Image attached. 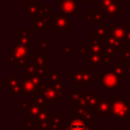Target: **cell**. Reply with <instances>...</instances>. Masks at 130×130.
<instances>
[{
	"mask_svg": "<svg viewBox=\"0 0 130 130\" xmlns=\"http://www.w3.org/2000/svg\"><path fill=\"white\" fill-rule=\"evenodd\" d=\"M69 78L77 87L88 88L94 83V72L90 71V68L73 67L69 72Z\"/></svg>",
	"mask_w": 130,
	"mask_h": 130,
	"instance_id": "obj_1",
	"label": "cell"
},
{
	"mask_svg": "<svg viewBox=\"0 0 130 130\" xmlns=\"http://www.w3.org/2000/svg\"><path fill=\"white\" fill-rule=\"evenodd\" d=\"M110 116L115 120H126L130 116V109L121 95H115L112 99Z\"/></svg>",
	"mask_w": 130,
	"mask_h": 130,
	"instance_id": "obj_2",
	"label": "cell"
},
{
	"mask_svg": "<svg viewBox=\"0 0 130 130\" xmlns=\"http://www.w3.org/2000/svg\"><path fill=\"white\" fill-rule=\"evenodd\" d=\"M100 79H101V87L103 88L109 89L110 92H113L114 88L120 85L123 81L119 79L113 72V67H110L107 71H102Z\"/></svg>",
	"mask_w": 130,
	"mask_h": 130,
	"instance_id": "obj_3",
	"label": "cell"
},
{
	"mask_svg": "<svg viewBox=\"0 0 130 130\" xmlns=\"http://www.w3.org/2000/svg\"><path fill=\"white\" fill-rule=\"evenodd\" d=\"M12 46H13V49H12L13 54L16 59V63H15L16 68H21L22 66L26 67L29 64V60H28L29 47L20 45L16 42L12 44Z\"/></svg>",
	"mask_w": 130,
	"mask_h": 130,
	"instance_id": "obj_4",
	"label": "cell"
},
{
	"mask_svg": "<svg viewBox=\"0 0 130 130\" xmlns=\"http://www.w3.org/2000/svg\"><path fill=\"white\" fill-rule=\"evenodd\" d=\"M60 130H94V122H87L81 119L73 118Z\"/></svg>",
	"mask_w": 130,
	"mask_h": 130,
	"instance_id": "obj_5",
	"label": "cell"
},
{
	"mask_svg": "<svg viewBox=\"0 0 130 130\" xmlns=\"http://www.w3.org/2000/svg\"><path fill=\"white\" fill-rule=\"evenodd\" d=\"M50 23H54V19L50 16L36 15L32 19V30L33 31H48Z\"/></svg>",
	"mask_w": 130,
	"mask_h": 130,
	"instance_id": "obj_6",
	"label": "cell"
},
{
	"mask_svg": "<svg viewBox=\"0 0 130 130\" xmlns=\"http://www.w3.org/2000/svg\"><path fill=\"white\" fill-rule=\"evenodd\" d=\"M81 93V96L86 100L87 103V108L93 112H95L96 109H97L99 103H101L102 96L98 94L96 91H89V92H80Z\"/></svg>",
	"mask_w": 130,
	"mask_h": 130,
	"instance_id": "obj_7",
	"label": "cell"
},
{
	"mask_svg": "<svg viewBox=\"0 0 130 130\" xmlns=\"http://www.w3.org/2000/svg\"><path fill=\"white\" fill-rule=\"evenodd\" d=\"M54 19V27L53 30H61V31H69L70 25H69V15L65 13L61 14H54L52 15Z\"/></svg>",
	"mask_w": 130,
	"mask_h": 130,
	"instance_id": "obj_8",
	"label": "cell"
},
{
	"mask_svg": "<svg viewBox=\"0 0 130 130\" xmlns=\"http://www.w3.org/2000/svg\"><path fill=\"white\" fill-rule=\"evenodd\" d=\"M16 43L31 48L33 46L32 31L29 30L28 27H21L20 35L16 36Z\"/></svg>",
	"mask_w": 130,
	"mask_h": 130,
	"instance_id": "obj_9",
	"label": "cell"
},
{
	"mask_svg": "<svg viewBox=\"0 0 130 130\" xmlns=\"http://www.w3.org/2000/svg\"><path fill=\"white\" fill-rule=\"evenodd\" d=\"M122 3L118 2L116 4H112L106 6L103 9V12L104 13V15L107 19L110 20H117L119 15L122 14Z\"/></svg>",
	"mask_w": 130,
	"mask_h": 130,
	"instance_id": "obj_10",
	"label": "cell"
},
{
	"mask_svg": "<svg viewBox=\"0 0 130 130\" xmlns=\"http://www.w3.org/2000/svg\"><path fill=\"white\" fill-rule=\"evenodd\" d=\"M73 118L81 119L87 122H94V112L88 108L81 106H77L72 109Z\"/></svg>",
	"mask_w": 130,
	"mask_h": 130,
	"instance_id": "obj_11",
	"label": "cell"
},
{
	"mask_svg": "<svg viewBox=\"0 0 130 130\" xmlns=\"http://www.w3.org/2000/svg\"><path fill=\"white\" fill-rule=\"evenodd\" d=\"M106 21V17L104 15V13L102 11H91L87 10L85 11V23H94V22H103Z\"/></svg>",
	"mask_w": 130,
	"mask_h": 130,
	"instance_id": "obj_12",
	"label": "cell"
},
{
	"mask_svg": "<svg viewBox=\"0 0 130 130\" xmlns=\"http://www.w3.org/2000/svg\"><path fill=\"white\" fill-rule=\"evenodd\" d=\"M126 24L124 23H117L114 22L112 27H110V33L115 38L122 40L126 43Z\"/></svg>",
	"mask_w": 130,
	"mask_h": 130,
	"instance_id": "obj_13",
	"label": "cell"
},
{
	"mask_svg": "<svg viewBox=\"0 0 130 130\" xmlns=\"http://www.w3.org/2000/svg\"><path fill=\"white\" fill-rule=\"evenodd\" d=\"M41 93L47 98L50 103H52L53 104H55L57 103V101H60L59 95H58L57 92H56L55 88L54 87V86L51 84H45L41 89H40Z\"/></svg>",
	"mask_w": 130,
	"mask_h": 130,
	"instance_id": "obj_14",
	"label": "cell"
},
{
	"mask_svg": "<svg viewBox=\"0 0 130 130\" xmlns=\"http://www.w3.org/2000/svg\"><path fill=\"white\" fill-rule=\"evenodd\" d=\"M65 125V117L61 112H51L50 115V129L60 130Z\"/></svg>",
	"mask_w": 130,
	"mask_h": 130,
	"instance_id": "obj_15",
	"label": "cell"
},
{
	"mask_svg": "<svg viewBox=\"0 0 130 130\" xmlns=\"http://www.w3.org/2000/svg\"><path fill=\"white\" fill-rule=\"evenodd\" d=\"M89 54H103V50L105 48L104 39H99V38H90L89 39Z\"/></svg>",
	"mask_w": 130,
	"mask_h": 130,
	"instance_id": "obj_16",
	"label": "cell"
},
{
	"mask_svg": "<svg viewBox=\"0 0 130 130\" xmlns=\"http://www.w3.org/2000/svg\"><path fill=\"white\" fill-rule=\"evenodd\" d=\"M61 13L67 15H75L78 11L77 0H61Z\"/></svg>",
	"mask_w": 130,
	"mask_h": 130,
	"instance_id": "obj_17",
	"label": "cell"
},
{
	"mask_svg": "<svg viewBox=\"0 0 130 130\" xmlns=\"http://www.w3.org/2000/svg\"><path fill=\"white\" fill-rule=\"evenodd\" d=\"M103 54H91L85 57V62L89 65V68H101L103 63Z\"/></svg>",
	"mask_w": 130,
	"mask_h": 130,
	"instance_id": "obj_18",
	"label": "cell"
},
{
	"mask_svg": "<svg viewBox=\"0 0 130 130\" xmlns=\"http://www.w3.org/2000/svg\"><path fill=\"white\" fill-rule=\"evenodd\" d=\"M110 27H106L105 22L97 23V26L93 28V33H94V38H99V39H105L108 34L110 33Z\"/></svg>",
	"mask_w": 130,
	"mask_h": 130,
	"instance_id": "obj_19",
	"label": "cell"
},
{
	"mask_svg": "<svg viewBox=\"0 0 130 130\" xmlns=\"http://www.w3.org/2000/svg\"><path fill=\"white\" fill-rule=\"evenodd\" d=\"M42 7L40 2H32L30 4L24 5V14L27 15L28 18L32 20L36 15L38 14L40 8Z\"/></svg>",
	"mask_w": 130,
	"mask_h": 130,
	"instance_id": "obj_20",
	"label": "cell"
},
{
	"mask_svg": "<svg viewBox=\"0 0 130 130\" xmlns=\"http://www.w3.org/2000/svg\"><path fill=\"white\" fill-rule=\"evenodd\" d=\"M112 100H102L95 112L97 116H109L111 112Z\"/></svg>",
	"mask_w": 130,
	"mask_h": 130,
	"instance_id": "obj_21",
	"label": "cell"
},
{
	"mask_svg": "<svg viewBox=\"0 0 130 130\" xmlns=\"http://www.w3.org/2000/svg\"><path fill=\"white\" fill-rule=\"evenodd\" d=\"M105 45H108V46H112L117 48L119 51H122L123 48L126 47V44L125 42H123L122 40L119 39V38H115L114 36H112L110 33H109L108 36L106 37V38L104 39Z\"/></svg>",
	"mask_w": 130,
	"mask_h": 130,
	"instance_id": "obj_22",
	"label": "cell"
},
{
	"mask_svg": "<svg viewBox=\"0 0 130 130\" xmlns=\"http://www.w3.org/2000/svg\"><path fill=\"white\" fill-rule=\"evenodd\" d=\"M129 63H113V72L115 75L121 80H125L127 78V72L126 69Z\"/></svg>",
	"mask_w": 130,
	"mask_h": 130,
	"instance_id": "obj_23",
	"label": "cell"
},
{
	"mask_svg": "<svg viewBox=\"0 0 130 130\" xmlns=\"http://www.w3.org/2000/svg\"><path fill=\"white\" fill-rule=\"evenodd\" d=\"M45 106H42V105H38V104H33L31 103L30 107L24 112L25 117H28L29 119H37L39 116V114L41 113V111L44 110Z\"/></svg>",
	"mask_w": 130,
	"mask_h": 130,
	"instance_id": "obj_24",
	"label": "cell"
},
{
	"mask_svg": "<svg viewBox=\"0 0 130 130\" xmlns=\"http://www.w3.org/2000/svg\"><path fill=\"white\" fill-rule=\"evenodd\" d=\"M32 63L35 65H45L49 64V57L47 54H45L43 51H37V53L32 56Z\"/></svg>",
	"mask_w": 130,
	"mask_h": 130,
	"instance_id": "obj_25",
	"label": "cell"
},
{
	"mask_svg": "<svg viewBox=\"0 0 130 130\" xmlns=\"http://www.w3.org/2000/svg\"><path fill=\"white\" fill-rule=\"evenodd\" d=\"M22 84L25 94H31V95H33L38 91V88L33 84V82L30 80V78H23V79L22 80Z\"/></svg>",
	"mask_w": 130,
	"mask_h": 130,
	"instance_id": "obj_26",
	"label": "cell"
},
{
	"mask_svg": "<svg viewBox=\"0 0 130 130\" xmlns=\"http://www.w3.org/2000/svg\"><path fill=\"white\" fill-rule=\"evenodd\" d=\"M32 103L33 104L42 105V106H48L50 102L47 100V98L41 93L40 90H38L32 95Z\"/></svg>",
	"mask_w": 130,
	"mask_h": 130,
	"instance_id": "obj_27",
	"label": "cell"
},
{
	"mask_svg": "<svg viewBox=\"0 0 130 130\" xmlns=\"http://www.w3.org/2000/svg\"><path fill=\"white\" fill-rule=\"evenodd\" d=\"M7 94L9 96H22L25 95V93H24L23 87H22V81L20 82L17 85L13 86L12 87L7 88Z\"/></svg>",
	"mask_w": 130,
	"mask_h": 130,
	"instance_id": "obj_28",
	"label": "cell"
},
{
	"mask_svg": "<svg viewBox=\"0 0 130 130\" xmlns=\"http://www.w3.org/2000/svg\"><path fill=\"white\" fill-rule=\"evenodd\" d=\"M22 81L20 75H9L7 78L4 80V87L5 88H9L13 86L17 85Z\"/></svg>",
	"mask_w": 130,
	"mask_h": 130,
	"instance_id": "obj_29",
	"label": "cell"
},
{
	"mask_svg": "<svg viewBox=\"0 0 130 130\" xmlns=\"http://www.w3.org/2000/svg\"><path fill=\"white\" fill-rule=\"evenodd\" d=\"M81 99V93L78 92V88L74 87L69 92V103L70 104H78Z\"/></svg>",
	"mask_w": 130,
	"mask_h": 130,
	"instance_id": "obj_30",
	"label": "cell"
},
{
	"mask_svg": "<svg viewBox=\"0 0 130 130\" xmlns=\"http://www.w3.org/2000/svg\"><path fill=\"white\" fill-rule=\"evenodd\" d=\"M30 80L33 82L36 87L38 88V90H40L45 85V77L41 76V75H38V73H35L34 75L30 77Z\"/></svg>",
	"mask_w": 130,
	"mask_h": 130,
	"instance_id": "obj_31",
	"label": "cell"
},
{
	"mask_svg": "<svg viewBox=\"0 0 130 130\" xmlns=\"http://www.w3.org/2000/svg\"><path fill=\"white\" fill-rule=\"evenodd\" d=\"M52 85V84H51ZM54 87L55 88L56 92H57L58 95H59L60 101L65 100V95H64V91H65V80L61 79L60 82L55 84H53Z\"/></svg>",
	"mask_w": 130,
	"mask_h": 130,
	"instance_id": "obj_32",
	"label": "cell"
},
{
	"mask_svg": "<svg viewBox=\"0 0 130 130\" xmlns=\"http://www.w3.org/2000/svg\"><path fill=\"white\" fill-rule=\"evenodd\" d=\"M61 78V71H50L48 74V84H55L60 82Z\"/></svg>",
	"mask_w": 130,
	"mask_h": 130,
	"instance_id": "obj_33",
	"label": "cell"
},
{
	"mask_svg": "<svg viewBox=\"0 0 130 130\" xmlns=\"http://www.w3.org/2000/svg\"><path fill=\"white\" fill-rule=\"evenodd\" d=\"M73 45L74 44L73 43H65V45L61 47V55H70V56H72L73 55Z\"/></svg>",
	"mask_w": 130,
	"mask_h": 130,
	"instance_id": "obj_34",
	"label": "cell"
},
{
	"mask_svg": "<svg viewBox=\"0 0 130 130\" xmlns=\"http://www.w3.org/2000/svg\"><path fill=\"white\" fill-rule=\"evenodd\" d=\"M35 73H37V65H35L34 63H29L25 67L24 78H30Z\"/></svg>",
	"mask_w": 130,
	"mask_h": 130,
	"instance_id": "obj_35",
	"label": "cell"
},
{
	"mask_svg": "<svg viewBox=\"0 0 130 130\" xmlns=\"http://www.w3.org/2000/svg\"><path fill=\"white\" fill-rule=\"evenodd\" d=\"M24 124H25V127L27 130H36L39 126L37 119H25L24 120Z\"/></svg>",
	"mask_w": 130,
	"mask_h": 130,
	"instance_id": "obj_36",
	"label": "cell"
},
{
	"mask_svg": "<svg viewBox=\"0 0 130 130\" xmlns=\"http://www.w3.org/2000/svg\"><path fill=\"white\" fill-rule=\"evenodd\" d=\"M37 47L38 49H40V51L46 53L49 51V39L48 38H42L40 39V41L37 44Z\"/></svg>",
	"mask_w": 130,
	"mask_h": 130,
	"instance_id": "obj_37",
	"label": "cell"
},
{
	"mask_svg": "<svg viewBox=\"0 0 130 130\" xmlns=\"http://www.w3.org/2000/svg\"><path fill=\"white\" fill-rule=\"evenodd\" d=\"M49 72H50L49 71V64L38 65V66H37V73L38 75L45 77V76H48Z\"/></svg>",
	"mask_w": 130,
	"mask_h": 130,
	"instance_id": "obj_38",
	"label": "cell"
},
{
	"mask_svg": "<svg viewBox=\"0 0 130 130\" xmlns=\"http://www.w3.org/2000/svg\"><path fill=\"white\" fill-rule=\"evenodd\" d=\"M38 15H43V16L54 15V8L53 6H42L38 12Z\"/></svg>",
	"mask_w": 130,
	"mask_h": 130,
	"instance_id": "obj_39",
	"label": "cell"
},
{
	"mask_svg": "<svg viewBox=\"0 0 130 130\" xmlns=\"http://www.w3.org/2000/svg\"><path fill=\"white\" fill-rule=\"evenodd\" d=\"M119 51L117 48H115V47L105 45V48L103 50V54L108 56H117L119 54Z\"/></svg>",
	"mask_w": 130,
	"mask_h": 130,
	"instance_id": "obj_40",
	"label": "cell"
},
{
	"mask_svg": "<svg viewBox=\"0 0 130 130\" xmlns=\"http://www.w3.org/2000/svg\"><path fill=\"white\" fill-rule=\"evenodd\" d=\"M121 59L126 63H130V46H126L121 51Z\"/></svg>",
	"mask_w": 130,
	"mask_h": 130,
	"instance_id": "obj_41",
	"label": "cell"
},
{
	"mask_svg": "<svg viewBox=\"0 0 130 130\" xmlns=\"http://www.w3.org/2000/svg\"><path fill=\"white\" fill-rule=\"evenodd\" d=\"M118 2H119V0H97V6L103 9L106 6L112 4H116Z\"/></svg>",
	"mask_w": 130,
	"mask_h": 130,
	"instance_id": "obj_42",
	"label": "cell"
},
{
	"mask_svg": "<svg viewBox=\"0 0 130 130\" xmlns=\"http://www.w3.org/2000/svg\"><path fill=\"white\" fill-rule=\"evenodd\" d=\"M76 54L78 56L84 55L85 57L89 55V48L88 46H78L77 47Z\"/></svg>",
	"mask_w": 130,
	"mask_h": 130,
	"instance_id": "obj_43",
	"label": "cell"
},
{
	"mask_svg": "<svg viewBox=\"0 0 130 130\" xmlns=\"http://www.w3.org/2000/svg\"><path fill=\"white\" fill-rule=\"evenodd\" d=\"M30 105H31V103H29L28 100H21V102H20L21 111H22L24 113V112L30 107Z\"/></svg>",
	"mask_w": 130,
	"mask_h": 130,
	"instance_id": "obj_44",
	"label": "cell"
},
{
	"mask_svg": "<svg viewBox=\"0 0 130 130\" xmlns=\"http://www.w3.org/2000/svg\"><path fill=\"white\" fill-rule=\"evenodd\" d=\"M103 63H104V66L108 69L110 68V65L113 63V56H108L104 55L103 57Z\"/></svg>",
	"mask_w": 130,
	"mask_h": 130,
	"instance_id": "obj_45",
	"label": "cell"
},
{
	"mask_svg": "<svg viewBox=\"0 0 130 130\" xmlns=\"http://www.w3.org/2000/svg\"><path fill=\"white\" fill-rule=\"evenodd\" d=\"M8 63L10 64H13L16 63V59H15L14 55L13 54V51H8Z\"/></svg>",
	"mask_w": 130,
	"mask_h": 130,
	"instance_id": "obj_46",
	"label": "cell"
},
{
	"mask_svg": "<svg viewBox=\"0 0 130 130\" xmlns=\"http://www.w3.org/2000/svg\"><path fill=\"white\" fill-rule=\"evenodd\" d=\"M126 43L130 44V25L126 24Z\"/></svg>",
	"mask_w": 130,
	"mask_h": 130,
	"instance_id": "obj_47",
	"label": "cell"
},
{
	"mask_svg": "<svg viewBox=\"0 0 130 130\" xmlns=\"http://www.w3.org/2000/svg\"><path fill=\"white\" fill-rule=\"evenodd\" d=\"M125 102H126V103L127 104V106L130 108V94L129 95L125 96Z\"/></svg>",
	"mask_w": 130,
	"mask_h": 130,
	"instance_id": "obj_48",
	"label": "cell"
},
{
	"mask_svg": "<svg viewBox=\"0 0 130 130\" xmlns=\"http://www.w3.org/2000/svg\"><path fill=\"white\" fill-rule=\"evenodd\" d=\"M126 127L130 128V116L126 119Z\"/></svg>",
	"mask_w": 130,
	"mask_h": 130,
	"instance_id": "obj_49",
	"label": "cell"
},
{
	"mask_svg": "<svg viewBox=\"0 0 130 130\" xmlns=\"http://www.w3.org/2000/svg\"><path fill=\"white\" fill-rule=\"evenodd\" d=\"M21 2H23L24 5L25 4H30V3L33 2V0H20Z\"/></svg>",
	"mask_w": 130,
	"mask_h": 130,
	"instance_id": "obj_50",
	"label": "cell"
},
{
	"mask_svg": "<svg viewBox=\"0 0 130 130\" xmlns=\"http://www.w3.org/2000/svg\"><path fill=\"white\" fill-rule=\"evenodd\" d=\"M126 72H127V76H128V78H129V79H130V63L128 64V66H127V69H126Z\"/></svg>",
	"mask_w": 130,
	"mask_h": 130,
	"instance_id": "obj_51",
	"label": "cell"
},
{
	"mask_svg": "<svg viewBox=\"0 0 130 130\" xmlns=\"http://www.w3.org/2000/svg\"><path fill=\"white\" fill-rule=\"evenodd\" d=\"M101 130H118L117 127H114V128H110V127H103Z\"/></svg>",
	"mask_w": 130,
	"mask_h": 130,
	"instance_id": "obj_52",
	"label": "cell"
},
{
	"mask_svg": "<svg viewBox=\"0 0 130 130\" xmlns=\"http://www.w3.org/2000/svg\"><path fill=\"white\" fill-rule=\"evenodd\" d=\"M81 3H93L94 0H80Z\"/></svg>",
	"mask_w": 130,
	"mask_h": 130,
	"instance_id": "obj_53",
	"label": "cell"
},
{
	"mask_svg": "<svg viewBox=\"0 0 130 130\" xmlns=\"http://www.w3.org/2000/svg\"><path fill=\"white\" fill-rule=\"evenodd\" d=\"M126 22V24H129V25H130V15H129V18L126 19V22Z\"/></svg>",
	"mask_w": 130,
	"mask_h": 130,
	"instance_id": "obj_54",
	"label": "cell"
},
{
	"mask_svg": "<svg viewBox=\"0 0 130 130\" xmlns=\"http://www.w3.org/2000/svg\"><path fill=\"white\" fill-rule=\"evenodd\" d=\"M126 3H129L130 5V0H126ZM129 10H130V6H129Z\"/></svg>",
	"mask_w": 130,
	"mask_h": 130,
	"instance_id": "obj_55",
	"label": "cell"
},
{
	"mask_svg": "<svg viewBox=\"0 0 130 130\" xmlns=\"http://www.w3.org/2000/svg\"><path fill=\"white\" fill-rule=\"evenodd\" d=\"M126 129H127V128H126V127H125V128H122V130H126Z\"/></svg>",
	"mask_w": 130,
	"mask_h": 130,
	"instance_id": "obj_56",
	"label": "cell"
},
{
	"mask_svg": "<svg viewBox=\"0 0 130 130\" xmlns=\"http://www.w3.org/2000/svg\"><path fill=\"white\" fill-rule=\"evenodd\" d=\"M129 92H130V84H129ZM129 94H130V93H129Z\"/></svg>",
	"mask_w": 130,
	"mask_h": 130,
	"instance_id": "obj_57",
	"label": "cell"
},
{
	"mask_svg": "<svg viewBox=\"0 0 130 130\" xmlns=\"http://www.w3.org/2000/svg\"><path fill=\"white\" fill-rule=\"evenodd\" d=\"M48 130H52V129H50V128H49V129H48Z\"/></svg>",
	"mask_w": 130,
	"mask_h": 130,
	"instance_id": "obj_58",
	"label": "cell"
},
{
	"mask_svg": "<svg viewBox=\"0 0 130 130\" xmlns=\"http://www.w3.org/2000/svg\"><path fill=\"white\" fill-rule=\"evenodd\" d=\"M129 109H130V108H129Z\"/></svg>",
	"mask_w": 130,
	"mask_h": 130,
	"instance_id": "obj_59",
	"label": "cell"
}]
</instances>
